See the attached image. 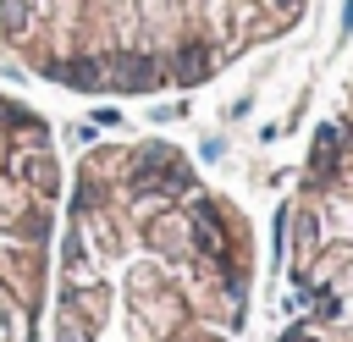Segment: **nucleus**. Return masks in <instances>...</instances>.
<instances>
[{
    "label": "nucleus",
    "instance_id": "nucleus-1",
    "mask_svg": "<svg viewBox=\"0 0 353 342\" xmlns=\"http://www.w3.org/2000/svg\"><path fill=\"white\" fill-rule=\"evenodd\" d=\"M259 237L171 138H105L66 165L44 342H248Z\"/></svg>",
    "mask_w": 353,
    "mask_h": 342
},
{
    "label": "nucleus",
    "instance_id": "nucleus-2",
    "mask_svg": "<svg viewBox=\"0 0 353 342\" xmlns=\"http://www.w3.org/2000/svg\"><path fill=\"white\" fill-rule=\"evenodd\" d=\"M309 0H0V50L55 94H193L303 22Z\"/></svg>",
    "mask_w": 353,
    "mask_h": 342
},
{
    "label": "nucleus",
    "instance_id": "nucleus-3",
    "mask_svg": "<svg viewBox=\"0 0 353 342\" xmlns=\"http://www.w3.org/2000/svg\"><path fill=\"white\" fill-rule=\"evenodd\" d=\"M270 342H353V72L281 204Z\"/></svg>",
    "mask_w": 353,
    "mask_h": 342
},
{
    "label": "nucleus",
    "instance_id": "nucleus-4",
    "mask_svg": "<svg viewBox=\"0 0 353 342\" xmlns=\"http://www.w3.org/2000/svg\"><path fill=\"white\" fill-rule=\"evenodd\" d=\"M66 160L50 116L0 88V342H44Z\"/></svg>",
    "mask_w": 353,
    "mask_h": 342
}]
</instances>
